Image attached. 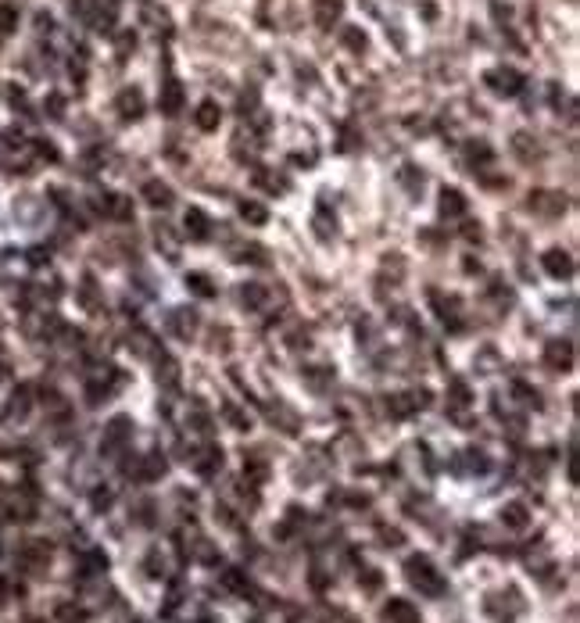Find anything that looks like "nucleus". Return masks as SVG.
<instances>
[{"label":"nucleus","mask_w":580,"mask_h":623,"mask_svg":"<svg viewBox=\"0 0 580 623\" xmlns=\"http://www.w3.org/2000/svg\"><path fill=\"white\" fill-rule=\"evenodd\" d=\"M405 570H409V581L419 591H427V595H441L444 591V577L434 570V562L427 555H412L409 562H405Z\"/></svg>","instance_id":"nucleus-1"},{"label":"nucleus","mask_w":580,"mask_h":623,"mask_svg":"<svg viewBox=\"0 0 580 623\" xmlns=\"http://www.w3.org/2000/svg\"><path fill=\"white\" fill-rule=\"evenodd\" d=\"M484 83H487L494 93H501V97H516L519 90H523V72H516V69H509V65H498V69H487V72H484Z\"/></svg>","instance_id":"nucleus-2"},{"label":"nucleus","mask_w":580,"mask_h":623,"mask_svg":"<svg viewBox=\"0 0 580 623\" xmlns=\"http://www.w3.org/2000/svg\"><path fill=\"white\" fill-rule=\"evenodd\" d=\"M183 104H187L183 83H180V79H165V83H161V93H158V111L172 119V115H180V111H183Z\"/></svg>","instance_id":"nucleus-3"},{"label":"nucleus","mask_w":580,"mask_h":623,"mask_svg":"<svg viewBox=\"0 0 580 623\" xmlns=\"http://www.w3.org/2000/svg\"><path fill=\"white\" fill-rule=\"evenodd\" d=\"M93 208L100 215H108V219H133V201L122 197V194H100L93 201Z\"/></svg>","instance_id":"nucleus-4"},{"label":"nucleus","mask_w":580,"mask_h":623,"mask_svg":"<svg viewBox=\"0 0 580 623\" xmlns=\"http://www.w3.org/2000/svg\"><path fill=\"white\" fill-rule=\"evenodd\" d=\"M165 322H168V333H176L180 341H190L194 330H197V315H194V308H172Z\"/></svg>","instance_id":"nucleus-5"},{"label":"nucleus","mask_w":580,"mask_h":623,"mask_svg":"<svg viewBox=\"0 0 580 623\" xmlns=\"http://www.w3.org/2000/svg\"><path fill=\"white\" fill-rule=\"evenodd\" d=\"M541 265H545V272L555 276V279H569V276H573V255H569V251L552 248V251L541 255Z\"/></svg>","instance_id":"nucleus-6"},{"label":"nucleus","mask_w":580,"mask_h":623,"mask_svg":"<svg viewBox=\"0 0 580 623\" xmlns=\"http://www.w3.org/2000/svg\"><path fill=\"white\" fill-rule=\"evenodd\" d=\"M545 362H548L555 373H569V369H573V344H569V341H548Z\"/></svg>","instance_id":"nucleus-7"},{"label":"nucleus","mask_w":580,"mask_h":623,"mask_svg":"<svg viewBox=\"0 0 580 623\" xmlns=\"http://www.w3.org/2000/svg\"><path fill=\"white\" fill-rule=\"evenodd\" d=\"M129 433H133V426H129V419H126V416H115V419L108 423V430H104V441H100V451H115V448H122V444L129 441Z\"/></svg>","instance_id":"nucleus-8"},{"label":"nucleus","mask_w":580,"mask_h":623,"mask_svg":"<svg viewBox=\"0 0 580 623\" xmlns=\"http://www.w3.org/2000/svg\"><path fill=\"white\" fill-rule=\"evenodd\" d=\"M183 226H187V237H190V240H208V237H211V219H208L201 208H187Z\"/></svg>","instance_id":"nucleus-9"},{"label":"nucleus","mask_w":580,"mask_h":623,"mask_svg":"<svg viewBox=\"0 0 580 623\" xmlns=\"http://www.w3.org/2000/svg\"><path fill=\"white\" fill-rule=\"evenodd\" d=\"M115 107H119V115H122L126 122H133V119H140V115H144V93L129 86V90H122V93H119Z\"/></svg>","instance_id":"nucleus-10"},{"label":"nucleus","mask_w":580,"mask_h":623,"mask_svg":"<svg viewBox=\"0 0 580 623\" xmlns=\"http://www.w3.org/2000/svg\"><path fill=\"white\" fill-rule=\"evenodd\" d=\"M194 122H197V129L215 133V129H219V122H222V111H219V104H215V100H201V104H197V111H194Z\"/></svg>","instance_id":"nucleus-11"},{"label":"nucleus","mask_w":580,"mask_h":623,"mask_svg":"<svg viewBox=\"0 0 580 623\" xmlns=\"http://www.w3.org/2000/svg\"><path fill=\"white\" fill-rule=\"evenodd\" d=\"M140 194H144V201H147L151 208H168V204H172V187L161 183V180H147Z\"/></svg>","instance_id":"nucleus-12"},{"label":"nucleus","mask_w":580,"mask_h":623,"mask_svg":"<svg viewBox=\"0 0 580 623\" xmlns=\"http://www.w3.org/2000/svg\"><path fill=\"white\" fill-rule=\"evenodd\" d=\"M344 15L340 0H315V25L319 29H333V22Z\"/></svg>","instance_id":"nucleus-13"},{"label":"nucleus","mask_w":580,"mask_h":623,"mask_svg":"<svg viewBox=\"0 0 580 623\" xmlns=\"http://www.w3.org/2000/svg\"><path fill=\"white\" fill-rule=\"evenodd\" d=\"M530 208H534V211H552V215H559V211H566V197L541 190V194H530Z\"/></svg>","instance_id":"nucleus-14"},{"label":"nucleus","mask_w":580,"mask_h":623,"mask_svg":"<svg viewBox=\"0 0 580 623\" xmlns=\"http://www.w3.org/2000/svg\"><path fill=\"white\" fill-rule=\"evenodd\" d=\"M462 211H466V197H462V190L444 187L441 190V215H462Z\"/></svg>","instance_id":"nucleus-15"},{"label":"nucleus","mask_w":580,"mask_h":623,"mask_svg":"<svg viewBox=\"0 0 580 623\" xmlns=\"http://www.w3.org/2000/svg\"><path fill=\"white\" fill-rule=\"evenodd\" d=\"M240 219L251 222V226H265V222H269V211H265V204H258V201H240Z\"/></svg>","instance_id":"nucleus-16"},{"label":"nucleus","mask_w":580,"mask_h":623,"mask_svg":"<svg viewBox=\"0 0 580 623\" xmlns=\"http://www.w3.org/2000/svg\"><path fill=\"white\" fill-rule=\"evenodd\" d=\"M187 287L197 294V298H215V287H211V279L204 272H190L187 276Z\"/></svg>","instance_id":"nucleus-17"},{"label":"nucleus","mask_w":580,"mask_h":623,"mask_svg":"<svg viewBox=\"0 0 580 623\" xmlns=\"http://www.w3.org/2000/svg\"><path fill=\"white\" fill-rule=\"evenodd\" d=\"M387 616H394V619H401V623H419V616L412 612L409 602H390V605H387Z\"/></svg>","instance_id":"nucleus-18"},{"label":"nucleus","mask_w":580,"mask_h":623,"mask_svg":"<svg viewBox=\"0 0 580 623\" xmlns=\"http://www.w3.org/2000/svg\"><path fill=\"white\" fill-rule=\"evenodd\" d=\"M366 43H369V40H366V33H362L359 25H347V29H344V47H352V50H359V54H362V50H366Z\"/></svg>","instance_id":"nucleus-19"},{"label":"nucleus","mask_w":580,"mask_h":623,"mask_svg":"<svg viewBox=\"0 0 580 623\" xmlns=\"http://www.w3.org/2000/svg\"><path fill=\"white\" fill-rule=\"evenodd\" d=\"M501 520H505L509 527H527V508H523V505H509L505 513H501Z\"/></svg>","instance_id":"nucleus-20"},{"label":"nucleus","mask_w":580,"mask_h":623,"mask_svg":"<svg viewBox=\"0 0 580 623\" xmlns=\"http://www.w3.org/2000/svg\"><path fill=\"white\" fill-rule=\"evenodd\" d=\"M240 298H244L251 308H262V301H265V287H258V283H248V287L240 291Z\"/></svg>","instance_id":"nucleus-21"},{"label":"nucleus","mask_w":580,"mask_h":623,"mask_svg":"<svg viewBox=\"0 0 580 623\" xmlns=\"http://www.w3.org/2000/svg\"><path fill=\"white\" fill-rule=\"evenodd\" d=\"M451 405H458V409L470 405V387L462 380H451Z\"/></svg>","instance_id":"nucleus-22"},{"label":"nucleus","mask_w":580,"mask_h":623,"mask_svg":"<svg viewBox=\"0 0 580 623\" xmlns=\"http://www.w3.org/2000/svg\"><path fill=\"white\" fill-rule=\"evenodd\" d=\"M255 183H258V187H265V190H272V194L286 187L283 180H276V176H269V173H255Z\"/></svg>","instance_id":"nucleus-23"},{"label":"nucleus","mask_w":580,"mask_h":623,"mask_svg":"<svg viewBox=\"0 0 580 623\" xmlns=\"http://www.w3.org/2000/svg\"><path fill=\"white\" fill-rule=\"evenodd\" d=\"M36 154H40V158H47V161H57V151H54L47 140H36Z\"/></svg>","instance_id":"nucleus-24"},{"label":"nucleus","mask_w":580,"mask_h":623,"mask_svg":"<svg viewBox=\"0 0 580 623\" xmlns=\"http://www.w3.org/2000/svg\"><path fill=\"white\" fill-rule=\"evenodd\" d=\"M401 180H405V183H409V187H423V173L416 176V173H412V165H405V173H401Z\"/></svg>","instance_id":"nucleus-25"},{"label":"nucleus","mask_w":580,"mask_h":623,"mask_svg":"<svg viewBox=\"0 0 580 623\" xmlns=\"http://www.w3.org/2000/svg\"><path fill=\"white\" fill-rule=\"evenodd\" d=\"M50 115H62V97H50Z\"/></svg>","instance_id":"nucleus-26"}]
</instances>
